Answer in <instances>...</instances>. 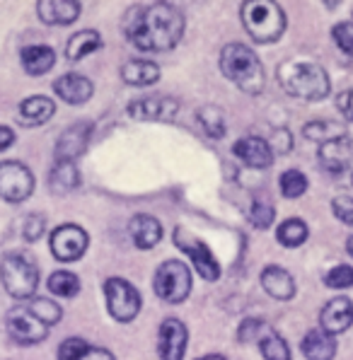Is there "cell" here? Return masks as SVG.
<instances>
[{
    "instance_id": "44",
    "label": "cell",
    "mask_w": 353,
    "mask_h": 360,
    "mask_svg": "<svg viewBox=\"0 0 353 360\" xmlns=\"http://www.w3.org/2000/svg\"><path fill=\"white\" fill-rule=\"evenodd\" d=\"M13 143H15V131L8 129V126H0V153L8 150Z\"/></svg>"
},
{
    "instance_id": "19",
    "label": "cell",
    "mask_w": 353,
    "mask_h": 360,
    "mask_svg": "<svg viewBox=\"0 0 353 360\" xmlns=\"http://www.w3.org/2000/svg\"><path fill=\"white\" fill-rule=\"evenodd\" d=\"M262 285L269 295L276 297V300H290V297L295 295L293 276L285 269H281V266H267V269L262 271Z\"/></svg>"
},
{
    "instance_id": "9",
    "label": "cell",
    "mask_w": 353,
    "mask_h": 360,
    "mask_svg": "<svg viewBox=\"0 0 353 360\" xmlns=\"http://www.w3.org/2000/svg\"><path fill=\"white\" fill-rule=\"evenodd\" d=\"M5 326L13 341L22 343V346H34L41 343L49 336V326L41 324L34 314L27 309V304H18L5 314Z\"/></svg>"
},
{
    "instance_id": "32",
    "label": "cell",
    "mask_w": 353,
    "mask_h": 360,
    "mask_svg": "<svg viewBox=\"0 0 353 360\" xmlns=\"http://www.w3.org/2000/svg\"><path fill=\"white\" fill-rule=\"evenodd\" d=\"M49 290L58 297H75L80 292V278L70 271H56L49 278Z\"/></svg>"
},
{
    "instance_id": "24",
    "label": "cell",
    "mask_w": 353,
    "mask_h": 360,
    "mask_svg": "<svg viewBox=\"0 0 353 360\" xmlns=\"http://www.w3.org/2000/svg\"><path fill=\"white\" fill-rule=\"evenodd\" d=\"M22 68L27 70V75H44L53 68L56 63V53L51 46H44V44H32V46L22 49Z\"/></svg>"
},
{
    "instance_id": "12",
    "label": "cell",
    "mask_w": 353,
    "mask_h": 360,
    "mask_svg": "<svg viewBox=\"0 0 353 360\" xmlns=\"http://www.w3.org/2000/svg\"><path fill=\"white\" fill-rule=\"evenodd\" d=\"M129 114L138 121H172L179 114V102L172 97H141L129 104Z\"/></svg>"
},
{
    "instance_id": "11",
    "label": "cell",
    "mask_w": 353,
    "mask_h": 360,
    "mask_svg": "<svg viewBox=\"0 0 353 360\" xmlns=\"http://www.w3.org/2000/svg\"><path fill=\"white\" fill-rule=\"evenodd\" d=\"M87 245H90V237H87V232L80 225L65 223L51 232V252L63 264L78 262L82 254L87 252Z\"/></svg>"
},
{
    "instance_id": "16",
    "label": "cell",
    "mask_w": 353,
    "mask_h": 360,
    "mask_svg": "<svg viewBox=\"0 0 353 360\" xmlns=\"http://www.w3.org/2000/svg\"><path fill=\"white\" fill-rule=\"evenodd\" d=\"M319 329H324L327 334H344L346 329L353 324V302L349 297H334L332 302L324 304L322 314H319Z\"/></svg>"
},
{
    "instance_id": "23",
    "label": "cell",
    "mask_w": 353,
    "mask_h": 360,
    "mask_svg": "<svg viewBox=\"0 0 353 360\" xmlns=\"http://www.w3.org/2000/svg\"><path fill=\"white\" fill-rule=\"evenodd\" d=\"M121 77H124V82H129L134 87H148L160 80V68L153 60L131 58L121 65Z\"/></svg>"
},
{
    "instance_id": "21",
    "label": "cell",
    "mask_w": 353,
    "mask_h": 360,
    "mask_svg": "<svg viewBox=\"0 0 353 360\" xmlns=\"http://www.w3.org/2000/svg\"><path fill=\"white\" fill-rule=\"evenodd\" d=\"M53 112H56V104H53V99L34 95V97H27L25 102L20 104L18 121L22 126H41V124H46V121L51 119Z\"/></svg>"
},
{
    "instance_id": "45",
    "label": "cell",
    "mask_w": 353,
    "mask_h": 360,
    "mask_svg": "<svg viewBox=\"0 0 353 360\" xmlns=\"http://www.w3.org/2000/svg\"><path fill=\"white\" fill-rule=\"evenodd\" d=\"M198 360H225L223 356H218V353H208V356H201Z\"/></svg>"
},
{
    "instance_id": "15",
    "label": "cell",
    "mask_w": 353,
    "mask_h": 360,
    "mask_svg": "<svg viewBox=\"0 0 353 360\" xmlns=\"http://www.w3.org/2000/svg\"><path fill=\"white\" fill-rule=\"evenodd\" d=\"M90 124H75L60 133L56 141V162H75L80 158L90 141Z\"/></svg>"
},
{
    "instance_id": "41",
    "label": "cell",
    "mask_w": 353,
    "mask_h": 360,
    "mask_svg": "<svg viewBox=\"0 0 353 360\" xmlns=\"http://www.w3.org/2000/svg\"><path fill=\"white\" fill-rule=\"evenodd\" d=\"M264 331V322L262 319H247V322L240 324V331H237V336H240V341H252L257 339L259 334Z\"/></svg>"
},
{
    "instance_id": "7",
    "label": "cell",
    "mask_w": 353,
    "mask_h": 360,
    "mask_svg": "<svg viewBox=\"0 0 353 360\" xmlns=\"http://www.w3.org/2000/svg\"><path fill=\"white\" fill-rule=\"evenodd\" d=\"M104 297H107V307L117 322H131L136 314L141 312V292L126 278H107L104 283Z\"/></svg>"
},
{
    "instance_id": "30",
    "label": "cell",
    "mask_w": 353,
    "mask_h": 360,
    "mask_svg": "<svg viewBox=\"0 0 353 360\" xmlns=\"http://www.w3.org/2000/svg\"><path fill=\"white\" fill-rule=\"evenodd\" d=\"M27 309H30V312L34 314L41 324H46L49 329L63 319V309H60V304H56L53 300H46V297H34V300L27 304Z\"/></svg>"
},
{
    "instance_id": "5",
    "label": "cell",
    "mask_w": 353,
    "mask_h": 360,
    "mask_svg": "<svg viewBox=\"0 0 353 360\" xmlns=\"http://www.w3.org/2000/svg\"><path fill=\"white\" fill-rule=\"evenodd\" d=\"M0 281L18 300H27L39 288V269L27 254H8L0 262Z\"/></svg>"
},
{
    "instance_id": "13",
    "label": "cell",
    "mask_w": 353,
    "mask_h": 360,
    "mask_svg": "<svg viewBox=\"0 0 353 360\" xmlns=\"http://www.w3.org/2000/svg\"><path fill=\"white\" fill-rule=\"evenodd\" d=\"M186 326L179 322V319L169 317L165 319L162 326H160L158 334V353L160 360H181L186 353Z\"/></svg>"
},
{
    "instance_id": "4",
    "label": "cell",
    "mask_w": 353,
    "mask_h": 360,
    "mask_svg": "<svg viewBox=\"0 0 353 360\" xmlns=\"http://www.w3.org/2000/svg\"><path fill=\"white\" fill-rule=\"evenodd\" d=\"M240 15L247 34L257 44H271L285 30V15L274 0H247Z\"/></svg>"
},
{
    "instance_id": "34",
    "label": "cell",
    "mask_w": 353,
    "mask_h": 360,
    "mask_svg": "<svg viewBox=\"0 0 353 360\" xmlns=\"http://www.w3.org/2000/svg\"><path fill=\"white\" fill-rule=\"evenodd\" d=\"M305 136L319 143H329L334 138L344 136V129L339 124H332V121H312V124L305 126Z\"/></svg>"
},
{
    "instance_id": "2",
    "label": "cell",
    "mask_w": 353,
    "mask_h": 360,
    "mask_svg": "<svg viewBox=\"0 0 353 360\" xmlns=\"http://www.w3.org/2000/svg\"><path fill=\"white\" fill-rule=\"evenodd\" d=\"M220 70L230 82H235L247 95H259L264 90V65L247 44H228L220 51Z\"/></svg>"
},
{
    "instance_id": "20",
    "label": "cell",
    "mask_w": 353,
    "mask_h": 360,
    "mask_svg": "<svg viewBox=\"0 0 353 360\" xmlns=\"http://www.w3.org/2000/svg\"><path fill=\"white\" fill-rule=\"evenodd\" d=\"M319 162H322L324 169L336 172V174L344 172L351 162L349 138L341 136V138H334V141H329V143H322V148H319Z\"/></svg>"
},
{
    "instance_id": "22",
    "label": "cell",
    "mask_w": 353,
    "mask_h": 360,
    "mask_svg": "<svg viewBox=\"0 0 353 360\" xmlns=\"http://www.w3.org/2000/svg\"><path fill=\"white\" fill-rule=\"evenodd\" d=\"M129 232L138 249H153L162 240V225L153 215H136L129 225Z\"/></svg>"
},
{
    "instance_id": "33",
    "label": "cell",
    "mask_w": 353,
    "mask_h": 360,
    "mask_svg": "<svg viewBox=\"0 0 353 360\" xmlns=\"http://www.w3.org/2000/svg\"><path fill=\"white\" fill-rule=\"evenodd\" d=\"M278 189L285 198H300L307 191V176L300 169H288L281 174Z\"/></svg>"
},
{
    "instance_id": "3",
    "label": "cell",
    "mask_w": 353,
    "mask_h": 360,
    "mask_svg": "<svg viewBox=\"0 0 353 360\" xmlns=\"http://www.w3.org/2000/svg\"><path fill=\"white\" fill-rule=\"evenodd\" d=\"M278 82L290 97L317 102V99L329 97L332 82L322 65L307 63V60H290L278 68Z\"/></svg>"
},
{
    "instance_id": "8",
    "label": "cell",
    "mask_w": 353,
    "mask_h": 360,
    "mask_svg": "<svg viewBox=\"0 0 353 360\" xmlns=\"http://www.w3.org/2000/svg\"><path fill=\"white\" fill-rule=\"evenodd\" d=\"M34 191V176L27 165L18 160H5L0 162V198L10 203L27 201Z\"/></svg>"
},
{
    "instance_id": "40",
    "label": "cell",
    "mask_w": 353,
    "mask_h": 360,
    "mask_svg": "<svg viewBox=\"0 0 353 360\" xmlns=\"http://www.w3.org/2000/svg\"><path fill=\"white\" fill-rule=\"evenodd\" d=\"M22 235H25L27 242H37L44 235V218L41 215H30L25 220V228H22Z\"/></svg>"
},
{
    "instance_id": "1",
    "label": "cell",
    "mask_w": 353,
    "mask_h": 360,
    "mask_svg": "<svg viewBox=\"0 0 353 360\" xmlns=\"http://www.w3.org/2000/svg\"><path fill=\"white\" fill-rule=\"evenodd\" d=\"M126 39L141 51H169L184 34V18L167 3L138 5L124 18Z\"/></svg>"
},
{
    "instance_id": "29",
    "label": "cell",
    "mask_w": 353,
    "mask_h": 360,
    "mask_svg": "<svg viewBox=\"0 0 353 360\" xmlns=\"http://www.w3.org/2000/svg\"><path fill=\"white\" fill-rule=\"evenodd\" d=\"M259 348H262L264 360H293L288 343L283 336H278L276 331H267V334L259 339Z\"/></svg>"
},
{
    "instance_id": "10",
    "label": "cell",
    "mask_w": 353,
    "mask_h": 360,
    "mask_svg": "<svg viewBox=\"0 0 353 360\" xmlns=\"http://www.w3.org/2000/svg\"><path fill=\"white\" fill-rule=\"evenodd\" d=\"M174 242L186 257L191 259V264L196 266L198 276L206 281H218L220 278V266L216 262V257L211 254V249L203 245L201 240H196L191 232H186L184 228H176L174 230Z\"/></svg>"
},
{
    "instance_id": "6",
    "label": "cell",
    "mask_w": 353,
    "mask_h": 360,
    "mask_svg": "<svg viewBox=\"0 0 353 360\" xmlns=\"http://www.w3.org/2000/svg\"><path fill=\"white\" fill-rule=\"evenodd\" d=\"M153 288H155V295L160 300L169 304L186 300V295L191 292V271L181 262H165L155 271Z\"/></svg>"
},
{
    "instance_id": "31",
    "label": "cell",
    "mask_w": 353,
    "mask_h": 360,
    "mask_svg": "<svg viewBox=\"0 0 353 360\" xmlns=\"http://www.w3.org/2000/svg\"><path fill=\"white\" fill-rule=\"evenodd\" d=\"M196 121L201 126V131L208 138H223L225 136V119L220 114L218 107H203L196 112Z\"/></svg>"
},
{
    "instance_id": "43",
    "label": "cell",
    "mask_w": 353,
    "mask_h": 360,
    "mask_svg": "<svg viewBox=\"0 0 353 360\" xmlns=\"http://www.w3.org/2000/svg\"><path fill=\"white\" fill-rule=\"evenodd\" d=\"M80 360H114V353L107 351V348H95L90 346L85 353L80 356Z\"/></svg>"
},
{
    "instance_id": "27",
    "label": "cell",
    "mask_w": 353,
    "mask_h": 360,
    "mask_svg": "<svg viewBox=\"0 0 353 360\" xmlns=\"http://www.w3.org/2000/svg\"><path fill=\"white\" fill-rule=\"evenodd\" d=\"M80 184V172L75 169V162H56V167L49 174V186L53 193H68Z\"/></svg>"
},
{
    "instance_id": "28",
    "label": "cell",
    "mask_w": 353,
    "mask_h": 360,
    "mask_svg": "<svg viewBox=\"0 0 353 360\" xmlns=\"http://www.w3.org/2000/svg\"><path fill=\"white\" fill-rule=\"evenodd\" d=\"M276 237H278V242L283 247L293 249V247H300L302 242L307 240V225L305 220L300 218H288L281 223L278 232H276Z\"/></svg>"
},
{
    "instance_id": "18",
    "label": "cell",
    "mask_w": 353,
    "mask_h": 360,
    "mask_svg": "<svg viewBox=\"0 0 353 360\" xmlns=\"http://www.w3.org/2000/svg\"><path fill=\"white\" fill-rule=\"evenodd\" d=\"M53 90L56 95L68 104H85L87 99L92 97L95 87L92 82L87 80L85 75H78V73H65L60 75L56 82H53Z\"/></svg>"
},
{
    "instance_id": "17",
    "label": "cell",
    "mask_w": 353,
    "mask_h": 360,
    "mask_svg": "<svg viewBox=\"0 0 353 360\" xmlns=\"http://www.w3.org/2000/svg\"><path fill=\"white\" fill-rule=\"evenodd\" d=\"M37 13L46 25H73L80 18L82 5L75 0H41L37 3Z\"/></svg>"
},
{
    "instance_id": "39",
    "label": "cell",
    "mask_w": 353,
    "mask_h": 360,
    "mask_svg": "<svg viewBox=\"0 0 353 360\" xmlns=\"http://www.w3.org/2000/svg\"><path fill=\"white\" fill-rule=\"evenodd\" d=\"M334 215L346 225H353V198L351 196H336L332 201Z\"/></svg>"
},
{
    "instance_id": "37",
    "label": "cell",
    "mask_w": 353,
    "mask_h": 360,
    "mask_svg": "<svg viewBox=\"0 0 353 360\" xmlns=\"http://www.w3.org/2000/svg\"><path fill=\"white\" fill-rule=\"evenodd\" d=\"M87 348H90V343L87 341L70 336V339H65L58 346V360H80V356L87 351Z\"/></svg>"
},
{
    "instance_id": "14",
    "label": "cell",
    "mask_w": 353,
    "mask_h": 360,
    "mask_svg": "<svg viewBox=\"0 0 353 360\" xmlns=\"http://www.w3.org/2000/svg\"><path fill=\"white\" fill-rule=\"evenodd\" d=\"M235 155L247 165V167H255V169H267L274 165V150L264 138H257V136H247V138H240L235 143Z\"/></svg>"
},
{
    "instance_id": "26",
    "label": "cell",
    "mask_w": 353,
    "mask_h": 360,
    "mask_svg": "<svg viewBox=\"0 0 353 360\" xmlns=\"http://www.w3.org/2000/svg\"><path fill=\"white\" fill-rule=\"evenodd\" d=\"M97 49H102V37L95 30H82L78 34L68 39V46H65V56L70 60H80L90 53H95Z\"/></svg>"
},
{
    "instance_id": "42",
    "label": "cell",
    "mask_w": 353,
    "mask_h": 360,
    "mask_svg": "<svg viewBox=\"0 0 353 360\" xmlns=\"http://www.w3.org/2000/svg\"><path fill=\"white\" fill-rule=\"evenodd\" d=\"M336 107H339V112L353 124V87L346 92H341V95L336 97Z\"/></svg>"
},
{
    "instance_id": "38",
    "label": "cell",
    "mask_w": 353,
    "mask_h": 360,
    "mask_svg": "<svg viewBox=\"0 0 353 360\" xmlns=\"http://www.w3.org/2000/svg\"><path fill=\"white\" fill-rule=\"evenodd\" d=\"M332 37L341 51L353 56V25L351 22H339V25H334Z\"/></svg>"
},
{
    "instance_id": "36",
    "label": "cell",
    "mask_w": 353,
    "mask_h": 360,
    "mask_svg": "<svg viewBox=\"0 0 353 360\" xmlns=\"http://www.w3.org/2000/svg\"><path fill=\"white\" fill-rule=\"evenodd\" d=\"M324 283L329 288H336V290H344V288H351L353 285V266H334L327 276H324Z\"/></svg>"
},
{
    "instance_id": "35",
    "label": "cell",
    "mask_w": 353,
    "mask_h": 360,
    "mask_svg": "<svg viewBox=\"0 0 353 360\" xmlns=\"http://www.w3.org/2000/svg\"><path fill=\"white\" fill-rule=\"evenodd\" d=\"M274 218H276V210H274V206H269V203L255 201L250 206V220L255 223V228H259V230L271 228Z\"/></svg>"
},
{
    "instance_id": "25",
    "label": "cell",
    "mask_w": 353,
    "mask_h": 360,
    "mask_svg": "<svg viewBox=\"0 0 353 360\" xmlns=\"http://www.w3.org/2000/svg\"><path fill=\"white\" fill-rule=\"evenodd\" d=\"M302 356L307 360H332L336 356V341L324 329H312L302 339Z\"/></svg>"
},
{
    "instance_id": "46",
    "label": "cell",
    "mask_w": 353,
    "mask_h": 360,
    "mask_svg": "<svg viewBox=\"0 0 353 360\" xmlns=\"http://www.w3.org/2000/svg\"><path fill=\"white\" fill-rule=\"evenodd\" d=\"M346 252H349L351 257H353V235L349 237V240H346Z\"/></svg>"
}]
</instances>
